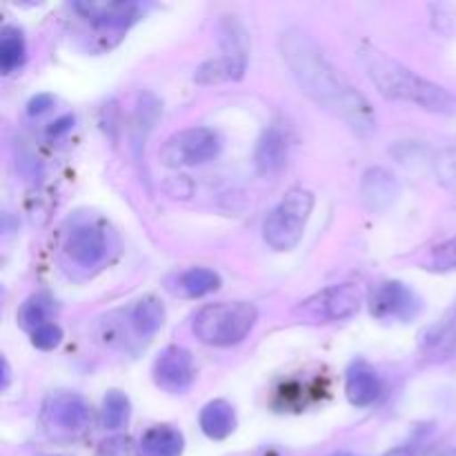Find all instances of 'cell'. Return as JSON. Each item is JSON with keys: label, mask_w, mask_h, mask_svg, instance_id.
Returning <instances> with one entry per match:
<instances>
[{"label": "cell", "mask_w": 456, "mask_h": 456, "mask_svg": "<svg viewBox=\"0 0 456 456\" xmlns=\"http://www.w3.org/2000/svg\"><path fill=\"white\" fill-rule=\"evenodd\" d=\"M279 47L305 96L337 114L361 138L377 132V114L368 98L334 69L310 34L298 27H289L281 34Z\"/></svg>", "instance_id": "cell-1"}, {"label": "cell", "mask_w": 456, "mask_h": 456, "mask_svg": "<svg viewBox=\"0 0 456 456\" xmlns=\"http://www.w3.org/2000/svg\"><path fill=\"white\" fill-rule=\"evenodd\" d=\"M359 61L368 78L377 85L379 94H383L387 101L412 102L432 114H456V96L452 92L408 69L399 61L383 53L381 49L372 45H361Z\"/></svg>", "instance_id": "cell-2"}, {"label": "cell", "mask_w": 456, "mask_h": 456, "mask_svg": "<svg viewBox=\"0 0 456 456\" xmlns=\"http://www.w3.org/2000/svg\"><path fill=\"white\" fill-rule=\"evenodd\" d=\"M256 319L258 310L248 301L212 303L194 316V334L205 346L230 347L252 332Z\"/></svg>", "instance_id": "cell-3"}, {"label": "cell", "mask_w": 456, "mask_h": 456, "mask_svg": "<svg viewBox=\"0 0 456 456\" xmlns=\"http://www.w3.org/2000/svg\"><path fill=\"white\" fill-rule=\"evenodd\" d=\"M312 208H314V196L307 190H289L281 199V203L267 214L263 223V239L276 252H288L297 248L303 239L307 221H310Z\"/></svg>", "instance_id": "cell-4"}, {"label": "cell", "mask_w": 456, "mask_h": 456, "mask_svg": "<svg viewBox=\"0 0 456 456\" xmlns=\"http://www.w3.org/2000/svg\"><path fill=\"white\" fill-rule=\"evenodd\" d=\"M223 141L214 129L209 127H190L174 134L160 147V163L165 167H196L208 160L216 159L221 151Z\"/></svg>", "instance_id": "cell-5"}, {"label": "cell", "mask_w": 456, "mask_h": 456, "mask_svg": "<svg viewBox=\"0 0 456 456\" xmlns=\"http://www.w3.org/2000/svg\"><path fill=\"white\" fill-rule=\"evenodd\" d=\"M363 294L354 283H343L325 288L314 297L305 298L298 305V314L312 321H343L354 316L361 310Z\"/></svg>", "instance_id": "cell-6"}, {"label": "cell", "mask_w": 456, "mask_h": 456, "mask_svg": "<svg viewBox=\"0 0 456 456\" xmlns=\"http://www.w3.org/2000/svg\"><path fill=\"white\" fill-rule=\"evenodd\" d=\"M45 423L58 435L78 436L92 428V408L74 392H58L45 403Z\"/></svg>", "instance_id": "cell-7"}, {"label": "cell", "mask_w": 456, "mask_h": 456, "mask_svg": "<svg viewBox=\"0 0 456 456\" xmlns=\"http://www.w3.org/2000/svg\"><path fill=\"white\" fill-rule=\"evenodd\" d=\"M65 252L76 265L80 267H96L101 265L110 252V240L107 232L101 223L80 221L69 230L65 240Z\"/></svg>", "instance_id": "cell-8"}, {"label": "cell", "mask_w": 456, "mask_h": 456, "mask_svg": "<svg viewBox=\"0 0 456 456\" xmlns=\"http://www.w3.org/2000/svg\"><path fill=\"white\" fill-rule=\"evenodd\" d=\"M419 310V297L401 281H386L377 285L370 298V312L381 321H410Z\"/></svg>", "instance_id": "cell-9"}, {"label": "cell", "mask_w": 456, "mask_h": 456, "mask_svg": "<svg viewBox=\"0 0 456 456\" xmlns=\"http://www.w3.org/2000/svg\"><path fill=\"white\" fill-rule=\"evenodd\" d=\"M196 365L185 347H165L154 361V383L169 395H183L191 387Z\"/></svg>", "instance_id": "cell-10"}, {"label": "cell", "mask_w": 456, "mask_h": 456, "mask_svg": "<svg viewBox=\"0 0 456 456\" xmlns=\"http://www.w3.org/2000/svg\"><path fill=\"white\" fill-rule=\"evenodd\" d=\"M74 9L92 25L107 29H125L138 16V4L125 0H83L74 3Z\"/></svg>", "instance_id": "cell-11"}, {"label": "cell", "mask_w": 456, "mask_h": 456, "mask_svg": "<svg viewBox=\"0 0 456 456\" xmlns=\"http://www.w3.org/2000/svg\"><path fill=\"white\" fill-rule=\"evenodd\" d=\"M289 159V141L288 134L279 125H272L258 141L256 151H254V163L263 176H274L285 167Z\"/></svg>", "instance_id": "cell-12"}, {"label": "cell", "mask_w": 456, "mask_h": 456, "mask_svg": "<svg viewBox=\"0 0 456 456\" xmlns=\"http://www.w3.org/2000/svg\"><path fill=\"white\" fill-rule=\"evenodd\" d=\"M346 395L356 408H368L377 403L383 395V381L377 370L370 368L368 363L352 365L346 377Z\"/></svg>", "instance_id": "cell-13"}, {"label": "cell", "mask_w": 456, "mask_h": 456, "mask_svg": "<svg viewBox=\"0 0 456 456\" xmlns=\"http://www.w3.org/2000/svg\"><path fill=\"white\" fill-rule=\"evenodd\" d=\"M361 196L372 212H386L399 196V181L387 169H368L361 181Z\"/></svg>", "instance_id": "cell-14"}, {"label": "cell", "mask_w": 456, "mask_h": 456, "mask_svg": "<svg viewBox=\"0 0 456 456\" xmlns=\"http://www.w3.org/2000/svg\"><path fill=\"white\" fill-rule=\"evenodd\" d=\"M218 43H221L223 58L234 62L245 74L249 61V34L243 22L236 16H223L218 22Z\"/></svg>", "instance_id": "cell-15"}, {"label": "cell", "mask_w": 456, "mask_h": 456, "mask_svg": "<svg viewBox=\"0 0 456 456\" xmlns=\"http://www.w3.org/2000/svg\"><path fill=\"white\" fill-rule=\"evenodd\" d=\"M200 430L214 441L227 439L236 430V414L227 401H212L200 410Z\"/></svg>", "instance_id": "cell-16"}, {"label": "cell", "mask_w": 456, "mask_h": 456, "mask_svg": "<svg viewBox=\"0 0 456 456\" xmlns=\"http://www.w3.org/2000/svg\"><path fill=\"white\" fill-rule=\"evenodd\" d=\"M185 450V439L178 430L169 426H156L142 435V456H181Z\"/></svg>", "instance_id": "cell-17"}, {"label": "cell", "mask_w": 456, "mask_h": 456, "mask_svg": "<svg viewBox=\"0 0 456 456\" xmlns=\"http://www.w3.org/2000/svg\"><path fill=\"white\" fill-rule=\"evenodd\" d=\"M129 321H132L134 332L141 338H151L160 328H163L165 321V307L159 298L145 297L132 307L129 312Z\"/></svg>", "instance_id": "cell-18"}, {"label": "cell", "mask_w": 456, "mask_h": 456, "mask_svg": "<svg viewBox=\"0 0 456 456\" xmlns=\"http://www.w3.org/2000/svg\"><path fill=\"white\" fill-rule=\"evenodd\" d=\"M160 118V102L154 94H142L138 98L136 111H134L132 118V142L136 150L145 147L147 136L151 134V129L156 127Z\"/></svg>", "instance_id": "cell-19"}, {"label": "cell", "mask_w": 456, "mask_h": 456, "mask_svg": "<svg viewBox=\"0 0 456 456\" xmlns=\"http://www.w3.org/2000/svg\"><path fill=\"white\" fill-rule=\"evenodd\" d=\"M218 288H221V276L214 270H208V267H191V270L183 272L178 276V292L183 297L199 298Z\"/></svg>", "instance_id": "cell-20"}, {"label": "cell", "mask_w": 456, "mask_h": 456, "mask_svg": "<svg viewBox=\"0 0 456 456\" xmlns=\"http://www.w3.org/2000/svg\"><path fill=\"white\" fill-rule=\"evenodd\" d=\"M27 56V45L25 36L16 27H4L0 34V67L4 74L18 69L25 62Z\"/></svg>", "instance_id": "cell-21"}, {"label": "cell", "mask_w": 456, "mask_h": 456, "mask_svg": "<svg viewBox=\"0 0 456 456\" xmlns=\"http://www.w3.org/2000/svg\"><path fill=\"white\" fill-rule=\"evenodd\" d=\"M52 310H53L52 301H49L45 294H36V297L27 298V301L22 303L20 312H18V321H20L22 328L34 332V330L43 328V325L49 323Z\"/></svg>", "instance_id": "cell-22"}, {"label": "cell", "mask_w": 456, "mask_h": 456, "mask_svg": "<svg viewBox=\"0 0 456 456\" xmlns=\"http://www.w3.org/2000/svg\"><path fill=\"white\" fill-rule=\"evenodd\" d=\"M101 421L105 430H118V428H123L129 421V399L123 392H107V396L102 399Z\"/></svg>", "instance_id": "cell-23"}, {"label": "cell", "mask_w": 456, "mask_h": 456, "mask_svg": "<svg viewBox=\"0 0 456 456\" xmlns=\"http://www.w3.org/2000/svg\"><path fill=\"white\" fill-rule=\"evenodd\" d=\"M243 76V71L234 65L232 61L227 58L218 56L214 61H205L203 65L196 69L194 78L196 83H203V85H214V83H225V80H236Z\"/></svg>", "instance_id": "cell-24"}, {"label": "cell", "mask_w": 456, "mask_h": 456, "mask_svg": "<svg viewBox=\"0 0 456 456\" xmlns=\"http://www.w3.org/2000/svg\"><path fill=\"white\" fill-rule=\"evenodd\" d=\"M428 346L436 347V350H456V316L445 321V323L436 325L430 334H428Z\"/></svg>", "instance_id": "cell-25"}, {"label": "cell", "mask_w": 456, "mask_h": 456, "mask_svg": "<svg viewBox=\"0 0 456 456\" xmlns=\"http://www.w3.org/2000/svg\"><path fill=\"white\" fill-rule=\"evenodd\" d=\"M96 456H142V452L129 436H111L102 441Z\"/></svg>", "instance_id": "cell-26"}, {"label": "cell", "mask_w": 456, "mask_h": 456, "mask_svg": "<svg viewBox=\"0 0 456 456\" xmlns=\"http://www.w3.org/2000/svg\"><path fill=\"white\" fill-rule=\"evenodd\" d=\"M435 172L439 181L450 190H456V147L454 150H445L436 156Z\"/></svg>", "instance_id": "cell-27"}, {"label": "cell", "mask_w": 456, "mask_h": 456, "mask_svg": "<svg viewBox=\"0 0 456 456\" xmlns=\"http://www.w3.org/2000/svg\"><path fill=\"white\" fill-rule=\"evenodd\" d=\"M61 341L62 330L58 328L56 323H47L31 332V343H34V347H38V350H53V347L61 346Z\"/></svg>", "instance_id": "cell-28"}, {"label": "cell", "mask_w": 456, "mask_h": 456, "mask_svg": "<svg viewBox=\"0 0 456 456\" xmlns=\"http://www.w3.org/2000/svg\"><path fill=\"white\" fill-rule=\"evenodd\" d=\"M432 265L436 270H456V239L435 248V252H432Z\"/></svg>", "instance_id": "cell-29"}, {"label": "cell", "mask_w": 456, "mask_h": 456, "mask_svg": "<svg viewBox=\"0 0 456 456\" xmlns=\"http://www.w3.org/2000/svg\"><path fill=\"white\" fill-rule=\"evenodd\" d=\"M49 107H53V98L49 96V94H38V96L31 98V101H29V107H27V111H29L31 116H40V114H45Z\"/></svg>", "instance_id": "cell-30"}, {"label": "cell", "mask_w": 456, "mask_h": 456, "mask_svg": "<svg viewBox=\"0 0 456 456\" xmlns=\"http://www.w3.org/2000/svg\"><path fill=\"white\" fill-rule=\"evenodd\" d=\"M71 127H74V116H62V118H58L56 123H52L49 134H52V136H61V134L69 132Z\"/></svg>", "instance_id": "cell-31"}, {"label": "cell", "mask_w": 456, "mask_h": 456, "mask_svg": "<svg viewBox=\"0 0 456 456\" xmlns=\"http://www.w3.org/2000/svg\"><path fill=\"white\" fill-rule=\"evenodd\" d=\"M386 456H412V450L410 448H396L392 452H387Z\"/></svg>", "instance_id": "cell-32"}, {"label": "cell", "mask_w": 456, "mask_h": 456, "mask_svg": "<svg viewBox=\"0 0 456 456\" xmlns=\"http://www.w3.org/2000/svg\"><path fill=\"white\" fill-rule=\"evenodd\" d=\"M7 386H9V365H7V361L3 359V390Z\"/></svg>", "instance_id": "cell-33"}, {"label": "cell", "mask_w": 456, "mask_h": 456, "mask_svg": "<svg viewBox=\"0 0 456 456\" xmlns=\"http://www.w3.org/2000/svg\"><path fill=\"white\" fill-rule=\"evenodd\" d=\"M332 456H356V454H350V452H337V454H332Z\"/></svg>", "instance_id": "cell-34"}, {"label": "cell", "mask_w": 456, "mask_h": 456, "mask_svg": "<svg viewBox=\"0 0 456 456\" xmlns=\"http://www.w3.org/2000/svg\"><path fill=\"white\" fill-rule=\"evenodd\" d=\"M444 456H456V452H448V454H444Z\"/></svg>", "instance_id": "cell-35"}]
</instances>
